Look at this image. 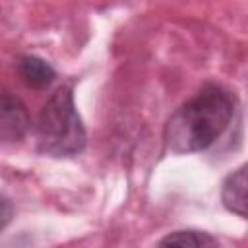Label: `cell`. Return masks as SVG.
<instances>
[{"mask_svg": "<svg viewBox=\"0 0 248 248\" xmlns=\"http://www.w3.org/2000/svg\"><path fill=\"white\" fill-rule=\"evenodd\" d=\"M232 112L234 99L231 93L209 83L170 114L165 126V143L174 153L203 151L227 130Z\"/></svg>", "mask_w": 248, "mask_h": 248, "instance_id": "6da1fadb", "label": "cell"}, {"mask_svg": "<svg viewBox=\"0 0 248 248\" xmlns=\"http://www.w3.org/2000/svg\"><path fill=\"white\" fill-rule=\"evenodd\" d=\"M87 134L70 85L56 89L39 112L37 147L50 157H74L85 149Z\"/></svg>", "mask_w": 248, "mask_h": 248, "instance_id": "7a4b0ae2", "label": "cell"}, {"mask_svg": "<svg viewBox=\"0 0 248 248\" xmlns=\"http://www.w3.org/2000/svg\"><path fill=\"white\" fill-rule=\"evenodd\" d=\"M29 128L31 118L21 99L0 85V143H14L23 140Z\"/></svg>", "mask_w": 248, "mask_h": 248, "instance_id": "3957f363", "label": "cell"}, {"mask_svg": "<svg viewBox=\"0 0 248 248\" xmlns=\"http://www.w3.org/2000/svg\"><path fill=\"white\" fill-rule=\"evenodd\" d=\"M221 200L223 205L236 213L238 217H246V167L242 165L234 172H231L221 188Z\"/></svg>", "mask_w": 248, "mask_h": 248, "instance_id": "277c9868", "label": "cell"}, {"mask_svg": "<svg viewBox=\"0 0 248 248\" xmlns=\"http://www.w3.org/2000/svg\"><path fill=\"white\" fill-rule=\"evenodd\" d=\"M17 74L29 87L35 89H43L50 85L52 79L56 78L54 68L39 56H21L17 60Z\"/></svg>", "mask_w": 248, "mask_h": 248, "instance_id": "5b68a950", "label": "cell"}, {"mask_svg": "<svg viewBox=\"0 0 248 248\" xmlns=\"http://www.w3.org/2000/svg\"><path fill=\"white\" fill-rule=\"evenodd\" d=\"M159 244L161 246H194V248H200V246L217 244V238H213L211 234L202 232V231H176L172 234H167Z\"/></svg>", "mask_w": 248, "mask_h": 248, "instance_id": "8992f818", "label": "cell"}, {"mask_svg": "<svg viewBox=\"0 0 248 248\" xmlns=\"http://www.w3.org/2000/svg\"><path fill=\"white\" fill-rule=\"evenodd\" d=\"M12 215H14V207H12L10 200L0 194V232L8 227V223L12 221Z\"/></svg>", "mask_w": 248, "mask_h": 248, "instance_id": "52a82bcc", "label": "cell"}]
</instances>
